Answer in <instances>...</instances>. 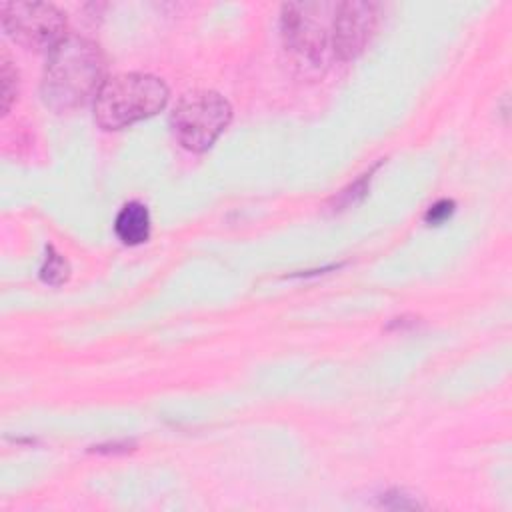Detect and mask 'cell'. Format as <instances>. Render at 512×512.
<instances>
[{
	"label": "cell",
	"instance_id": "cell-1",
	"mask_svg": "<svg viewBox=\"0 0 512 512\" xmlns=\"http://www.w3.org/2000/svg\"><path fill=\"white\" fill-rule=\"evenodd\" d=\"M104 56L92 40L70 36L48 54L42 76L44 102L60 112L94 102L106 76Z\"/></svg>",
	"mask_w": 512,
	"mask_h": 512
},
{
	"label": "cell",
	"instance_id": "cell-2",
	"mask_svg": "<svg viewBox=\"0 0 512 512\" xmlns=\"http://www.w3.org/2000/svg\"><path fill=\"white\" fill-rule=\"evenodd\" d=\"M332 2H290L282 6L280 32L294 68L306 78H318L328 68L332 52Z\"/></svg>",
	"mask_w": 512,
	"mask_h": 512
},
{
	"label": "cell",
	"instance_id": "cell-3",
	"mask_svg": "<svg viewBox=\"0 0 512 512\" xmlns=\"http://www.w3.org/2000/svg\"><path fill=\"white\" fill-rule=\"evenodd\" d=\"M168 102V86L146 72L106 78L94 98V120L104 130H120L158 114Z\"/></svg>",
	"mask_w": 512,
	"mask_h": 512
},
{
	"label": "cell",
	"instance_id": "cell-4",
	"mask_svg": "<svg viewBox=\"0 0 512 512\" xmlns=\"http://www.w3.org/2000/svg\"><path fill=\"white\" fill-rule=\"evenodd\" d=\"M230 118L232 108L222 94L198 88L180 96L170 114V128L186 150L204 152L226 130Z\"/></svg>",
	"mask_w": 512,
	"mask_h": 512
},
{
	"label": "cell",
	"instance_id": "cell-5",
	"mask_svg": "<svg viewBox=\"0 0 512 512\" xmlns=\"http://www.w3.org/2000/svg\"><path fill=\"white\" fill-rule=\"evenodd\" d=\"M2 28L16 44L34 52H52L66 36V16L44 2H4Z\"/></svg>",
	"mask_w": 512,
	"mask_h": 512
},
{
	"label": "cell",
	"instance_id": "cell-6",
	"mask_svg": "<svg viewBox=\"0 0 512 512\" xmlns=\"http://www.w3.org/2000/svg\"><path fill=\"white\" fill-rule=\"evenodd\" d=\"M378 4L342 2L336 4L332 20V52L340 60H354L372 40L378 26Z\"/></svg>",
	"mask_w": 512,
	"mask_h": 512
},
{
	"label": "cell",
	"instance_id": "cell-7",
	"mask_svg": "<svg viewBox=\"0 0 512 512\" xmlns=\"http://www.w3.org/2000/svg\"><path fill=\"white\" fill-rule=\"evenodd\" d=\"M116 236L128 246H136L148 240L150 236V212L140 202H128L116 216L114 222Z\"/></svg>",
	"mask_w": 512,
	"mask_h": 512
},
{
	"label": "cell",
	"instance_id": "cell-8",
	"mask_svg": "<svg viewBox=\"0 0 512 512\" xmlns=\"http://www.w3.org/2000/svg\"><path fill=\"white\" fill-rule=\"evenodd\" d=\"M68 274H70V268H68V262L58 254L54 252L52 248H48V256H46V262L40 270V276L44 282L52 284V286H60L62 282L68 280Z\"/></svg>",
	"mask_w": 512,
	"mask_h": 512
},
{
	"label": "cell",
	"instance_id": "cell-9",
	"mask_svg": "<svg viewBox=\"0 0 512 512\" xmlns=\"http://www.w3.org/2000/svg\"><path fill=\"white\" fill-rule=\"evenodd\" d=\"M0 78H2V112L6 114L12 106V102L16 100V94H18V74L12 68V62L6 56H2Z\"/></svg>",
	"mask_w": 512,
	"mask_h": 512
},
{
	"label": "cell",
	"instance_id": "cell-10",
	"mask_svg": "<svg viewBox=\"0 0 512 512\" xmlns=\"http://www.w3.org/2000/svg\"><path fill=\"white\" fill-rule=\"evenodd\" d=\"M368 182H370V174H364L358 182H354L350 188L342 190L338 196V204L340 206H354L358 200L364 198L366 190H368Z\"/></svg>",
	"mask_w": 512,
	"mask_h": 512
},
{
	"label": "cell",
	"instance_id": "cell-11",
	"mask_svg": "<svg viewBox=\"0 0 512 512\" xmlns=\"http://www.w3.org/2000/svg\"><path fill=\"white\" fill-rule=\"evenodd\" d=\"M452 214H454V202L444 198V200H438V202H434V204L428 208V212H426L424 220H426L428 224H434V226H438V224L446 222V220H448Z\"/></svg>",
	"mask_w": 512,
	"mask_h": 512
},
{
	"label": "cell",
	"instance_id": "cell-12",
	"mask_svg": "<svg viewBox=\"0 0 512 512\" xmlns=\"http://www.w3.org/2000/svg\"><path fill=\"white\" fill-rule=\"evenodd\" d=\"M384 504L390 506V508H418V502L410 496H406L404 492L400 490H394V492H388L384 496Z\"/></svg>",
	"mask_w": 512,
	"mask_h": 512
}]
</instances>
